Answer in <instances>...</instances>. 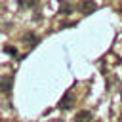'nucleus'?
Listing matches in <instances>:
<instances>
[{
	"mask_svg": "<svg viewBox=\"0 0 122 122\" xmlns=\"http://www.w3.org/2000/svg\"><path fill=\"white\" fill-rule=\"evenodd\" d=\"M11 86H13V76H10V74L0 76V95H10Z\"/></svg>",
	"mask_w": 122,
	"mask_h": 122,
	"instance_id": "nucleus-1",
	"label": "nucleus"
},
{
	"mask_svg": "<svg viewBox=\"0 0 122 122\" xmlns=\"http://www.w3.org/2000/svg\"><path fill=\"white\" fill-rule=\"evenodd\" d=\"M95 8H97V4L93 0H80V4H78L80 13H84V15H90L92 11H95Z\"/></svg>",
	"mask_w": 122,
	"mask_h": 122,
	"instance_id": "nucleus-2",
	"label": "nucleus"
},
{
	"mask_svg": "<svg viewBox=\"0 0 122 122\" xmlns=\"http://www.w3.org/2000/svg\"><path fill=\"white\" fill-rule=\"evenodd\" d=\"M72 105H74L72 92H67V93L61 97V101H59V109H63V111H69V109H72Z\"/></svg>",
	"mask_w": 122,
	"mask_h": 122,
	"instance_id": "nucleus-3",
	"label": "nucleus"
},
{
	"mask_svg": "<svg viewBox=\"0 0 122 122\" xmlns=\"http://www.w3.org/2000/svg\"><path fill=\"white\" fill-rule=\"evenodd\" d=\"M74 122H92V112L90 111H78L74 114Z\"/></svg>",
	"mask_w": 122,
	"mask_h": 122,
	"instance_id": "nucleus-4",
	"label": "nucleus"
},
{
	"mask_svg": "<svg viewBox=\"0 0 122 122\" xmlns=\"http://www.w3.org/2000/svg\"><path fill=\"white\" fill-rule=\"evenodd\" d=\"M23 42H27V44L34 46V44H38V36H36V34H30V32H27V34H23Z\"/></svg>",
	"mask_w": 122,
	"mask_h": 122,
	"instance_id": "nucleus-5",
	"label": "nucleus"
},
{
	"mask_svg": "<svg viewBox=\"0 0 122 122\" xmlns=\"http://www.w3.org/2000/svg\"><path fill=\"white\" fill-rule=\"evenodd\" d=\"M19 6L21 8H32V6H36V0H19Z\"/></svg>",
	"mask_w": 122,
	"mask_h": 122,
	"instance_id": "nucleus-6",
	"label": "nucleus"
},
{
	"mask_svg": "<svg viewBox=\"0 0 122 122\" xmlns=\"http://www.w3.org/2000/svg\"><path fill=\"white\" fill-rule=\"evenodd\" d=\"M4 51H6V53H10V55H17V50H13L11 46H6V48H4Z\"/></svg>",
	"mask_w": 122,
	"mask_h": 122,
	"instance_id": "nucleus-7",
	"label": "nucleus"
},
{
	"mask_svg": "<svg viewBox=\"0 0 122 122\" xmlns=\"http://www.w3.org/2000/svg\"><path fill=\"white\" fill-rule=\"evenodd\" d=\"M95 122H103V120H95Z\"/></svg>",
	"mask_w": 122,
	"mask_h": 122,
	"instance_id": "nucleus-8",
	"label": "nucleus"
}]
</instances>
